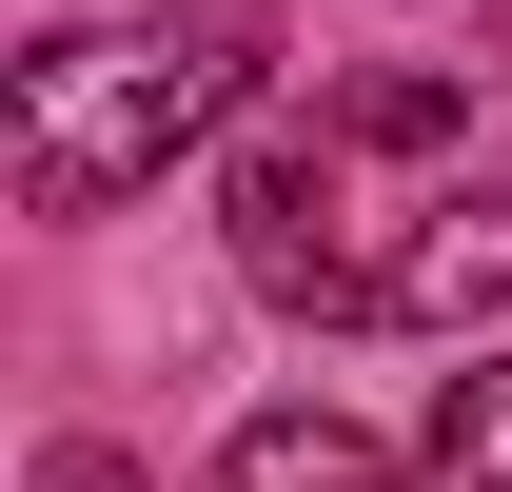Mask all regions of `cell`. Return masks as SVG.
<instances>
[{"mask_svg": "<svg viewBox=\"0 0 512 492\" xmlns=\"http://www.w3.org/2000/svg\"><path fill=\"white\" fill-rule=\"evenodd\" d=\"M256 79H276V20H237V0H197V20H79V40L20 60L0 178H20V217H119L158 158L256 119Z\"/></svg>", "mask_w": 512, "mask_h": 492, "instance_id": "obj_1", "label": "cell"}, {"mask_svg": "<svg viewBox=\"0 0 512 492\" xmlns=\"http://www.w3.org/2000/svg\"><path fill=\"white\" fill-rule=\"evenodd\" d=\"M217 492H394V453H375L355 414H237Z\"/></svg>", "mask_w": 512, "mask_h": 492, "instance_id": "obj_4", "label": "cell"}, {"mask_svg": "<svg viewBox=\"0 0 512 492\" xmlns=\"http://www.w3.org/2000/svg\"><path fill=\"white\" fill-rule=\"evenodd\" d=\"M473 296H512V197H434V217L394 237V276H375L394 335H434V315H473Z\"/></svg>", "mask_w": 512, "mask_h": 492, "instance_id": "obj_3", "label": "cell"}, {"mask_svg": "<svg viewBox=\"0 0 512 492\" xmlns=\"http://www.w3.org/2000/svg\"><path fill=\"white\" fill-rule=\"evenodd\" d=\"M414 492H512V355H473L434 394V453H414Z\"/></svg>", "mask_w": 512, "mask_h": 492, "instance_id": "obj_5", "label": "cell"}, {"mask_svg": "<svg viewBox=\"0 0 512 492\" xmlns=\"http://www.w3.org/2000/svg\"><path fill=\"white\" fill-rule=\"evenodd\" d=\"M453 138V79H335L296 138H256L237 158V276L256 296H296V315H375L394 237L434 217V197H394L375 217V158H434Z\"/></svg>", "mask_w": 512, "mask_h": 492, "instance_id": "obj_2", "label": "cell"}, {"mask_svg": "<svg viewBox=\"0 0 512 492\" xmlns=\"http://www.w3.org/2000/svg\"><path fill=\"white\" fill-rule=\"evenodd\" d=\"M20 492H138V473H119V453H99V433H60V453H40V473H20Z\"/></svg>", "mask_w": 512, "mask_h": 492, "instance_id": "obj_6", "label": "cell"}]
</instances>
